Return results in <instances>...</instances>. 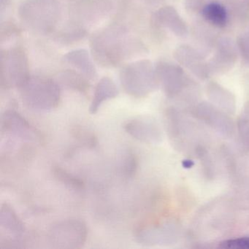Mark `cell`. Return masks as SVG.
Segmentation results:
<instances>
[{"mask_svg":"<svg viewBox=\"0 0 249 249\" xmlns=\"http://www.w3.org/2000/svg\"><path fill=\"white\" fill-rule=\"evenodd\" d=\"M23 24L40 34L52 33L62 17L59 0H25L18 11Z\"/></svg>","mask_w":249,"mask_h":249,"instance_id":"2","label":"cell"},{"mask_svg":"<svg viewBox=\"0 0 249 249\" xmlns=\"http://www.w3.org/2000/svg\"><path fill=\"white\" fill-rule=\"evenodd\" d=\"M202 17L210 24L218 28H223L227 24L228 16L225 8L221 4L210 3L204 7Z\"/></svg>","mask_w":249,"mask_h":249,"instance_id":"16","label":"cell"},{"mask_svg":"<svg viewBox=\"0 0 249 249\" xmlns=\"http://www.w3.org/2000/svg\"><path fill=\"white\" fill-rule=\"evenodd\" d=\"M238 46L243 59L249 64V27L239 38Z\"/></svg>","mask_w":249,"mask_h":249,"instance_id":"22","label":"cell"},{"mask_svg":"<svg viewBox=\"0 0 249 249\" xmlns=\"http://www.w3.org/2000/svg\"><path fill=\"white\" fill-rule=\"evenodd\" d=\"M0 226L5 231L15 236H20L24 231V227L13 208L5 204L0 211Z\"/></svg>","mask_w":249,"mask_h":249,"instance_id":"15","label":"cell"},{"mask_svg":"<svg viewBox=\"0 0 249 249\" xmlns=\"http://www.w3.org/2000/svg\"><path fill=\"white\" fill-rule=\"evenodd\" d=\"M219 247L230 249H249V237H239L225 240L220 244Z\"/></svg>","mask_w":249,"mask_h":249,"instance_id":"21","label":"cell"},{"mask_svg":"<svg viewBox=\"0 0 249 249\" xmlns=\"http://www.w3.org/2000/svg\"><path fill=\"white\" fill-rule=\"evenodd\" d=\"M119 94L117 87L113 80L108 77H103L96 86L94 97L90 106L91 114H95L104 102L115 98Z\"/></svg>","mask_w":249,"mask_h":249,"instance_id":"14","label":"cell"},{"mask_svg":"<svg viewBox=\"0 0 249 249\" xmlns=\"http://www.w3.org/2000/svg\"><path fill=\"white\" fill-rule=\"evenodd\" d=\"M87 225L81 220L69 219L53 224L49 231V240L57 249H80L87 241Z\"/></svg>","mask_w":249,"mask_h":249,"instance_id":"6","label":"cell"},{"mask_svg":"<svg viewBox=\"0 0 249 249\" xmlns=\"http://www.w3.org/2000/svg\"><path fill=\"white\" fill-rule=\"evenodd\" d=\"M74 138L80 145L89 148H94L97 145V138L94 134L84 128H77L73 131Z\"/></svg>","mask_w":249,"mask_h":249,"instance_id":"19","label":"cell"},{"mask_svg":"<svg viewBox=\"0 0 249 249\" xmlns=\"http://www.w3.org/2000/svg\"><path fill=\"white\" fill-rule=\"evenodd\" d=\"M237 57L234 43L229 38L221 39L217 43L215 53L210 62V68L218 72L229 71L234 67Z\"/></svg>","mask_w":249,"mask_h":249,"instance_id":"9","label":"cell"},{"mask_svg":"<svg viewBox=\"0 0 249 249\" xmlns=\"http://www.w3.org/2000/svg\"><path fill=\"white\" fill-rule=\"evenodd\" d=\"M63 59L67 64L79 71L87 79L95 78L97 71L87 51L84 49L72 51L65 55Z\"/></svg>","mask_w":249,"mask_h":249,"instance_id":"12","label":"cell"},{"mask_svg":"<svg viewBox=\"0 0 249 249\" xmlns=\"http://www.w3.org/2000/svg\"><path fill=\"white\" fill-rule=\"evenodd\" d=\"M126 133L137 141L150 142L154 138L155 129L150 120L144 116H136L126 122L124 126Z\"/></svg>","mask_w":249,"mask_h":249,"instance_id":"13","label":"cell"},{"mask_svg":"<svg viewBox=\"0 0 249 249\" xmlns=\"http://www.w3.org/2000/svg\"><path fill=\"white\" fill-rule=\"evenodd\" d=\"M1 131L14 139L22 142H40L38 132L30 124L14 110H8L1 119Z\"/></svg>","mask_w":249,"mask_h":249,"instance_id":"8","label":"cell"},{"mask_svg":"<svg viewBox=\"0 0 249 249\" xmlns=\"http://www.w3.org/2000/svg\"><path fill=\"white\" fill-rule=\"evenodd\" d=\"M30 77L28 59L21 47L11 48L2 52L0 64V84L2 88H21Z\"/></svg>","mask_w":249,"mask_h":249,"instance_id":"5","label":"cell"},{"mask_svg":"<svg viewBox=\"0 0 249 249\" xmlns=\"http://www.w3.org/2000/svg\"><path fill=\"white\" fill-rule=\"evenodd\" d=\"M203 0H186V7L189 11H193L200 7Z\"/></svg>","mask_w":249,"mask_h":249,"instance_id":"23","label":"cell"},{"mask_svg":"<svg viewBox=\"0 0 249 249\" xmlns=\"http://www.w3.org/2000/svg\"><path fill=\"white\" fill-rule=\"evenodd\" d=\"M175 57L180 65L189 68L198 75L208 73L209 65L206 63L200 53L189 46H182L178 48L175 53Z\"/></svg>","mask_w":249,"mask_h":249,"instance_id":"11","label":"cell"},{"mask_svg":"<svg viewBox=\"0 0 249 249\" xmlns=\"http://www.w3.org/2000/svg\"><path fill=\"white\" fill-rule=\"evenodd\" d=\"M154 23L160 27H165L176 36L182 37L187 33V27L175 8L166 6L160 8L153 17Z\"/></svg>","mask_w":249,"mask_h":249,"instance_id":"10","label":"cell"},{"mask_svg":"<svg viewBox=\"0 0 249 249\" xmlns=\"http://www.w3.org/2000/svg\"><path fill=\"white\" fill-rule=\"evenodd\" d=\"M53 175L62 184L74 190L81 191L84 189L85 184L82 180L61 167H53Z\"/></svg>","mask_w":249,"mask_h":249,"instance_id":"18","label":"cell"},{"mask_svg":"<svg viewBox=\"0 0 249 249\" xmlns=\"http://www.w3.org/2000/svg\"><path fill=\"white\" fill-rule=\"evenodd\" d=\"M183 167L186 168H189V167H192L194 165L193 161H190V160H185L183 161Z\"/></svg>","mask_w":249,"mask_h":249,"instance_id":"24","label":"cell"},{"mask_svg":"<svg viewBox=\"0 0 249 249\" xmlns=\"http://www.w3.org/2000/svg\"><path fill=\"white\" fill-rule=\"evenodd\" d=\"M61 84L83 94H87L89 89V84L81 74L73 71H66L59 75Z\"/></svg>","mask_w":249,"mask_h":249,"instance_id":"17","label":"cell"},{"mask_svg":"<svg viewBox=\"0 0 249 249\" xmlns=\"http://www.w3.org/2000/svg\"><path fill=\"white\" fill-rule=\"evenodd\" d=\"M157 71L149 60L128 64L120 72V81L126 94L135 98L148 95L156 86Z\"/></svg>","mask_w":249,"mask_h":249,"instance_id":"4","label":"cell"},{"mask_svg":"<svg viewBox=\"0 0 249 249\" xmlns=\"http://www.w3.org/2000/svg\"><path fill=\"white\" fill-rule=\"evenodd\" d=\"M112 9L110 0H84L74 6L72 22L69 30L85 36L87 27H91L104 19Z\"/></svg>","mask_w":249,"mask_h":249,"instance_id":"7","label":"cell"},{"mask_svg":"<svg viewBox=\"0 0 249 249\" xmlns=\"http://www.w3.org/2000/svg\"><path fill=\"white\" fill-rule=\"evenodd\" d=\"M93 57L103 67L113 68L138 56L143 45L122 26L113 25L96 33L91 40Z\"/></svg>","mask_w":249,"mask_h":249,"instance_id":"1","label":"cell"},{"mask_svg":"<svg viewBox=\"0 0 249 249\" xmlns=\"http://www.w3.org/2000/svg\"><path fill=\"white\" fill-rule=\"evenodd\" d=\"M20 89L23 103L29 108L48 111L59 106L60 89L53 80L30 77Z\"/></svg>","mask_w":249,"mask_h":249,"instance_id":"3","label":"cell"},{"mask_svg":"<svg viewBox=\"0 0 249 249\" xmlns=\"http://www.w3.org/2000/svg\"><path fill=\"white\" fill-rule=\"evenodd\" d=\"M138 168V158L132 151L125 153L122 161V170L125 176L132 177Z\"/></svg>","mask_w":249,"mask_h":249,"instance_id":"20","label":"cell"}]
</instances>
